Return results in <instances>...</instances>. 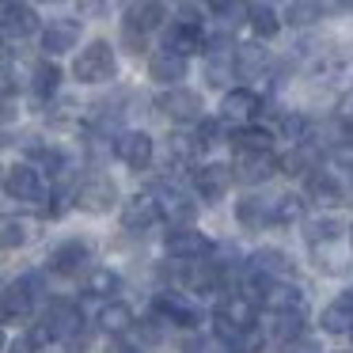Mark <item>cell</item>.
<instances>
[{"instance_id":"22","label":"cell","mask_w":353,"mask_h":353,"mask_svg":"<svg viewBox=\"0 0 353 353\" xmlns=\"http://www.w3.org/2000/svg\"><path fill=\"white\" fill-rule=\"evenodd\" d=\"M216 315H224L236 330H254V300L243 296V292L224 296L221 304H216Z\"/></svg>"},{"instance_id":"38","label":"cell","mask_w":353,"mask_h":353,"mask_svg":"<svg viewBox=\"0 0 353 353\" xmlns=\"http://www.w3.org/2000/svg\"><path fill=\"white\" fill-rule=\"evenodd\" d=\"M88 292H92V296H110V292H118V274L95 270V274L88 277Z\"/></svg>"},{"instance_id":"5","label":"cell","mask_w":353,"mask_h":353,"mask_svg":"<svg viewBox=\"0 0 353 353\" xmlns=\"http://www.w3.org/2000/svg\"><path fill=\"white\" fill-rule=\"evenodd\" d=\"M277 160L274 152H239L236 163H232V183H243V186H259L266 179L277 175Z\"/></svg>"},{"instance_id":"28","label":"cell","mask_w":353,"mask_h":353,"mask_svg":"<svg viewBox=\"0 0 353 353\" xmlns=\"http://www.w3.org/2000/svg\"><path fill=\"white\" fill-rule=\"evenodd\" d=\"M232 57H236V77H247V80L262 77V72L270 69V54L259 46V42H247V46H239Z\"/></svg>"},{"instance_id":"15","label":"cell","mask_w":353,"mask_h":353,"mask_svg":"<svg viewBox=\"0 0 353 353\" xmlns=\"http://www.w3.org/2000/svg\"><path fill=\"white\" fill-rule=\"evenodd\" d=\"M304 190L315 205H338L342 201V183L334 179V171H323V168H307Z\"/></svg>"},{"instance_id":"26","label":"cell","mask_w":353,"mask_h":353,"mask_svg":"<svg viewBox=\"0 0 353 353\" xmlns=\"http://www.w3.org/2000/svg\"><path fill=\"white\" fill-rule=\"evenodd\" d=\"M156 205H160V216H168L171 224H190L194 213H198V205H194L186 194H179V190H160Z\"/></svg>"},{"instance_id":"45","label":"cell","mask_w":353,"mask_h":353,"mask_svg":"<svg viewBox=\"0 0 353 353\" xmlns=\"http://www.w3.org/2000/svg\"><path fill=\"white\" fill-rule=\"evenodd\" d=\"M107 353H141V345H125V342H114Z\"/></svg>"},{"instance_id":"36","label":"cell","mask_w":353,"mask_h":353,"mask_svg":"<svg viewBox=\"0 0 353 353\" xmlns=\"http://www.w3.org/2000/svg\"><path fill=\"white\" fill-rule=\"evenodd\" d=\"M319 16H323V8L315 4V0H292L289 12H285V19H289L292 27H312Z\"/></svg>"},{"instance_id":"29","label":"cell","mask_w":353,"mask_h":353,"mask_svg":"<svg viewBox=\"0 0 353 353\" xmlns=\"http://www.w3.org/2000/svg\"><path fill=\"white\" fill-rule=\"evenodd\" d=\"M342 232H345V224L338 221V216H312V221H304V239L312 247L338 243V239H342Z\"/></svg>"},{"instance_id":"6","label":"cell","mask_w":353,"mask_h":353,"mask_svg":"<svg viewBox=\"0 0 353 353\" xmlns=\"http://www.w3.org/2000/svg\"><path fill=\"white\" fill-rule=\"evenodd\" d=\"M80 323H84V315H80L77 304H69V300H54V304L46 307V319H42V330H46V338L54 342V338H77L80 334Z\"/></svg>"},{"instance_id":"48","label":"cell","mask_w":353,"mask_h":353,"mask_svg":"<svg viewBox=\"0 0 353 353\" xmlns=\"http://www.w3.org/2000/svg\"><path fill=\"white\" fill-rule=\"evenodd\" d=\"M4 54H8V46H4V34H0V61H4Z\"/></svg>"},{"instance_id":"2","label":"cell","mask_w":353,"mask_h":353,"mask_svg":"<svg viewBox=\"0 0 353 353\" xmlns=\"http://www.w3.org/2000/svg\"><path fill=\"white\" fill-rule=\"evenodd\" d=\"M163 50H171V54H179V57H190V54H201V50H205V31H201L198 16H194L190 8L183 12L179 23L168 27V34H163Z\"/></svg>"},{"instance_id":"41","label":"cell","mask_w":353,"mask_h":353,"mask_svg":"<svg viewBox=\"0 0 353 353\" xmlns=\"http://www.w3.org/2000/svg\"><path fill=\"white\" fill-rule=\"evenodd\" d=\"M122 39H125V46H130V54H141V50H145V31H137L133 23L122 27Z\"/></svg>"},{"instance_id":"3","label":"cell","mask_w":353,"mask_h":353,"mask_svg":"<svg viewBox=\"0 0 353 353\" xmlns=\"http://www.w3.org/2000/svg\"><path fill=\"white\" fill-rule=\"evenodd\" d=\"M163 247H168V254H171V259H179V262H198V259H205V254L213 251L209 236H201L198 228H190V224L171 228L168 239H163Z\"/></svg>"},{"instance_id":"32","label":"cell","mask_w":353,"mask_h":353,"mask_svg":"<svg viewBox=\"0 0 353 353\" xmlns=\"http://www.w3.org/2000/svg\"><path fill=\"white\" fill-rule=\"evenodd\" d=\"M270 334H274L277 342H296V338L304 334V312H300V307H289V312H274Z\"/></svg>"},{"instance_id":"4","label":"cell","mask_w":353,"mask_h":353,"mask_svg":"<svg viewBox=\"0 0 353 353\" xmlns=\"http://www.w3.org/2000/svg\"><path fill=\"white\" fill-rule=\"evenodd\" d=\"M4 190H8L16 201H31V205H42V201H46L42 175L31 168V163H16V168L4 171Z\"/></svg>"},{"instance_id":"30","label":"cell","mask_w":353,"mask_h":353,"mask_svg":"<svg viewBox=\"0 0 353 353\" xmlns=\"http://www.w3.org/2000/svg\"><path fill=\"white\" fill-rule=\"evenodd\" d=\"M133 307L122 304V300H110V304H103L99 312V330H107V334H125V330L133 327Z\"/></svg>"},{"instance_id":"16","label":"cell","mask_w":353,"mask_h":353,"mask_svg":"<svg viewBox=\"0 0 353 353\" xmlns=\"http://www.w3.org/2000/svg\"><path fill=\"white\" fill-rule=\"evenodd\" d=\"M80 42V23L77 19H54L50 27H42V50L46 54H69Z\"/></svg>"},{"instance_id":"12","label":"cell","mask_w":353,"mask_h":353,"mask_svg":"<svg viewBox=\"0 0 353 353\" xmlns=\"http://www.w3.org/2000/svg\"><path fill=\"white\" fill-rule=\"evenodd\" d=\"M156 315H160L163 323H175V327H186V330L201 323V312L190 300L179 296V292H160V296H156Z\"/></svg>"},{"instance_id":"14","label":"cell","mask_w":353,"mask_h":353,"mask_svg":"<svg viewBox=\"0 0 353 353\" xmlns=\"http://www.w3.org/2000/svg\"><path fill=\"white\" fill-rule=\"evenodd\" d=\"M156 221H160V205H156L152 194H137V198L125 201V209H122L125 232H148Z\"/></svg>"},{"instance_id":"40","label":"cell","mask_w":353,"mask_h":353,"mask_svg":"<svg viewBox=\"0 0 353 353\" xmlns=\"http://www.w3.org/2000/svg\"><path fill=\"white\" fill-rule=\"evenodd\" d=\"M277 168H285V175H300V171L312 168V152H307V148H296V152H289Z\"/></svg>"},{"instance_id":"46","label":"cell","mask_w":353,"mask_h":353,"mask_svg":"<svg viewBox=\"0 0 353 353\" xmlns=\"http://www.w3.org/2000/svg\"><path fill=\"white\" fill-rule=\"evenodd\" d=\"M342 141L353 145V114H345V122H342Z\"/></svg>"},{"instance_id":"8","label":"cell","mask_w":353,"mask_h":353,"mask_svg":"<svg viewBox=\"0 0 353 353\" xmlns=\"http://www.w3.org/2000/svg\"><path fill=\"white\" fill-rule=\"evenodd\" d=\"M114 152H118V160H122L130 171H145L148 163H152V156H156V145H152L148 133L130 130V133H122V137L114 141Z\"/></svg>"},{"instance_id":"35","label":"cell","mask_w":353,"mask_h":353,"mask_svg":"<svg viewBox=\"0 0 353 353\" xmlns=\"http://www.w3.org/2000/svg\"><path fill=\"white\" fill-rule=\"evenodd\" d=\"M247 23L254 27L259 39H274V34L281 31V19H277L274 8H266V4H251V8H247Z\"/></svg>"},{"instance_id":"50","label":"cell","mask_w":353,"mask_h":353,"mask_svg":"<svg viewBox=\"0 0 353 353\" xmlns=\"http://www.w3.org/2000/svg\"><path fill=\"white\" fill-rule=\"evenodd\" d=\"M0 350H4V330H0Z\"/></svg>"},{"instance_id":"9","label":"cell","mask_w":353,"mask_h":353,"mask_svg":"<svg viewBox=\"0 0 353 353\" xmlns=\"http://www.w3.org/2000/svg\"><path fill=\"white\" fill-rule=\"evenodd\" d=\"M34 312V292H31V277L16 281L0 292V323H27Z\"/></svg>"},{"instance_id":"24","label":"cell","mask_w":353,"mask_h":353,"mask_svg":"<svg viewBox=\"0 0 353 353\" xmlns=\"http://www.w3.org/2000/svg\"><path fill=\"white\" fill-rule=\"evenodd\" d=\"M148 77L156 80V84H179V80L186 77V57L171 54V50H160V54H152V61H148Z\"/></svg>"},{"instance_id":"7","label":"cell","mask_w":353,"mask_h":353,"mask_svg":"<svg viewBox=\"0 0 353 353\" xmlns=\"http://www.w3.org/2000/svg\"><path fill=\"white\" fill-rule=\"evenodd\" d=\"M156 107H160V114H168L171 122H198L201 110H205L198 92H186V88H175V84H171V92H163L160 99H156Z\"/></svg>"},{"instance_id":"31","label":"cell","mask_w":353,"mask_h":353,"mask_svg":"<svg viewBox=\"0 0 353 353\" xmlns=\"http://www.w3.org/2000/svg\"><path fill=\"white\" fill-rule=\"evenodd\" d=\"M163 19V4H156V0H133L130 12H125V23H133L137 31H156Z\"/></svg>"},{"instance_id":"20","label":"cell","mask_w":353,"mask_h":353,"mask_svg":"<svg viewBox=\"0 0 353 353\" xmlns=\"http://www.w3.org/2000/svg\"><path fill=\"white\" fill-rule=\"evenodd\" d=\"M262 307H266V312H289V307H300V312H304V292L296 289V285H289V281H270L266 289H262Z\"/></svg>"},{"instance_id":"44","label":"cell","mask_w":353,"mask_h":353,"mask_svg":"<svg viewBox=\"0 0 353 353\" xmlns=\"http://www.w3.org/2000/svg\"><path fill=\"white\" fill-rule=\"evenodd\" d=\"M8 353H34V342L31 338H16V342L8 345Z\"/></svg>"},{"instance_id":"1","label":"cell","mask_w":353,"mask_h":353,"mask_svg":"<svg viewBox=\"0 0 353 353\" xmlns=\"http://www.w3.org/2000/svg\"><path fill=\"white\" fill-rule=\"evenodd\" d=\"M118 72V61H114V50L110 42H92L88 50H80V57L72 61V77L80 84H107L114 80Z\"/></svg>"},{"instance_id":"25","label":"cell","mask_w":353,"mask_h":353,"mask_svg":"<svg viewBox=\"0 0 353 353\" xmlns=\"http://www.w3.org/2000/svg\"><path fill=\"white\" fill-rule=\"evenodd\" d=\"M232 148H236V152H270V148H274V133L270 130H262V125H236V130H232Z\"/></svg>"},{"instance_id":"37","label":"cell","mask_w":353,"mask_h":353,"mask_svg":"<svg viewBox=\"0 0 353 353\" xmlns=\"http://www.w3.org/2000/svg\"><path fill=\"white\" fill-rule=\"evenodd\" d=\"M292 221H304V201L300 198H274V224H292Z\"/></svg>"},{"instance_id":"13","label":"cell","mask_w":353,"mask_h":353,"mask_svg":"<svg viewBox=\"0 0 353 353\" xmlns=\"http://www.w3.org/2000/svg\"><path fill=\"white\" fill-rule=\"evenodd\" d=\"M259 110H262V99H259V92H251V88H232V92L224 95V103H221L224 122H251V118H259Z\"/></svg>"},{"instance_id":"23","label":"cell","mask_w":353,"mask_h":353,"mask_svg":"<svg viewBox=\"0 0 353 353\" xmlns=\"http://www.w3.org/2000/svg\"><path fill=\"white\" fill-rule=\"evenodd\" d=\"M247 270H251V274H262V277H270V281H274V277L292 274V262H289V254L277 251V247H262V251H254V254H251Z\"/></svg>"},{"instance_id":"27","label":"cell","mask_w":353,"mask_h":353,"mask_svg":"<svg viewBox=\"0 0 353 353\" xmlns=\"http://www.w3.org/2000/svg\"><path fill=\"white\" fill-rule=\"evenodd\" d=\"M232 77H236V57H232V50L224 46V39H221V42H216V50L209 54V61H205V80L213 88H224Z\"/></svg>"},{"instance_id":"17","label":"cell","mask_w":353,"mask_h":353,"mask_svg":"<svg viewBox=\"0 0 353 353\" xmlns=\"http://www.w3.org/2000/svg\"><path fill=\"white\" fill-rule=\"evenodd\" d=\"M236 221L251 232H262L274 224V201L259 198V194H247L243 201H236Z\"/></svg>"},{"instance_id":"21","label":"cell","mask_w":353,"mask_h":353,"mask_svg":"<svg viewBox=\"0 0 353 353\" xmlns=\"http://www.w3.org/2000/svg\"><path fill=\"white\" fill-rule=\"evenodd\" d=\"M39 31V16L23 4H8L4 16H0V34H8V39H31Z\"/></svg>"},{"instance_id":"47","label":"cell","mask_w":353,"mask_h":353,"mask_svg":"<svg viewBox=\"0 0 353 353\" xmlns=\"http://www.w3.org/2000/svg\"><path fill=\"white\" fill-rule=\"evenodd\" d=\"M4 95H8V77L0 72V99H4Z\"/></svg>"},{"instance_id":"42","label":"cell","mask_w":353,"mask_h":353,"mask_svg":"<svg viewBox=\"0 0 353 353\" xmlns=\"http://www.w3.org/2000/svg\"><path fill=\"white\" fill-rule=\"evenodd\" d=\"M80 12H84V16H107L110 0H80Z\"/></svg>"},{"instance_id":"33","label":"cell","mask_w":353,"mask_h":353,"mask_svg":"<svg viewBox=\"0 0 353 353\" xmlns=\"http://www.w3.org/2000/svg\"><path fill=\"white\" fill-rule=\"evenodd\" d=\"M57 84H61V69L50 61H39L31 72V92L39 95V99H50V95L57 92Z\"/></svg>"},{"instance_id":"49","label":"cell","mask_w":353,"mask_h":353,"mask_svg":"<svg viewBox=\"0 0 353 353\" xmlns=\"http://www.w3.org/2000/svg\"><path fill=\"white\" fill-rule=\"evenodd\" d=\"M156 4H179V0H156Z\"/></svg>"},{"instance_id":"43","label":"cell","mask_w":353,"mask_h":353,"mask_svg":"<svg viewBox=\"0 0 353 353\" xmlns=\"http://www.w3.org/2000/svg\"><path fill=\"white\" fill-rule=\"evenodd\" d=\"M323 12H345V8H353V0H315Z\"/></svg>"},{"instance_id":"19","label":"cell","mask_w":353,"mask_h":353,"mask_svg":"<svg viewBox=\"0 0 353 353\" xmlns=\"http://www.w3.org/2000/svg\"><path fill=\"white\" fill-rule=\"evenodd\" d=\"M319 327L327 330V334H350V330H353V289H345L334 304L323 307Z\"/></svg>"},{"instance_id":"39","label":"cell","mask_w":353,"mask_h":353,"mask_svg":"<svg viewBox=\"0 0 353 353\" xmlns=\"http://www.w3.org/2000/svg\"><path fill=\"white\" fill-rule=\"evenodd\" d=\"M281 133L292 141V145H304L307 141V118L304 114H285L281 118Z\"/></svg>"},{"instance_id":"10","label":"cell","mask_w":353,"mask_h":353,"mask_svg":"<svg viewBox=\"0 0 353 353\" xmlns=\"http://www.w3.org/2000/svg\"><path fill=\"white\" fill-rule=\"evenodd\" d=\"M114 201H118V186L110 183L107 175L84 179V183H80V190H77V205L88 209V213H107Z\"/></svg>"},{"instance_id":"11","label":"cell","mask_w":353,"mask_h":353,"mask_svg":"<svg viewBox=\"0 0 353 353\" xmlns=\"http://www.w3.org/2000/svg\"><path fill=\"white\" fill-rule=\"evenodd\" d=\"M194 190L201 194V201H221L232 190V168L224 163H205L194 171Z\"/></svg>"},{"instance_id":"34","label":"cell","mask_w":353,"mask_h":353,"mask_svg":"<svg viewBox=\"0 0 353 353\" xmlns=\"http://www.w3.org/2000/svg\"><path fill=\"white\" fill-rule=\"evenodd\" d=\"M27 239H31V228L19 216H0V251H16Z\"/></svg>"},{"instance_id":"18","label":"cell","mask_w":353,"mask_h":353,"mask_svg":"<svg viewBox=\"0 0 353 353\" xmlns=\"http://www.w3.org/2000/svg\"><path fill=\"white\" fill-rule=\"evenodd\" d=\"M88 262H92V247H88L84 239H65V243L50 254V266H54L57 274H80Z\"/></svg>"}]
</instances>
